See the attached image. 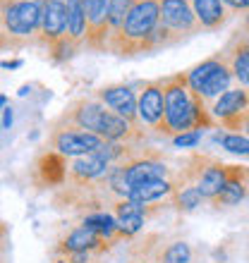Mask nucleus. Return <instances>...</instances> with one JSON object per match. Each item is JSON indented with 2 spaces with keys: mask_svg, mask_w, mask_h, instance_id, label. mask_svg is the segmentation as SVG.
<instances>
[{
  "mask_svg": "<svg viewBox=\"0 0 249 263\" xmlns=\"http://www.w3.org/2000/svg\"><path fill=\"white\" fill-rule=\"evenodd\" d=\"M161 84H163V105H166L161 137H177L192 129H211L216 125L206 101L189 89L187 72L163 77Z\"/></svg>",
  "mask_w": 249,
  "mask_h": 263,
  "instance_id": "1",
  "label": "nucleus"
},
{
  "mask_svg": "<svg viewBox=\"0 0 249 263\" xmlns=\"http://www.w3.org/2000/svg\"><path fill=\"white\" fill-rule=\"evenodd\" d=\"M161 22V0H134L122 29L108 41V50L122 58L149 53V41Z\"/></svg>",
  "mask_w": 249,
  "mask_h": 263,
  "instance_id": "2",
  "label": "nucleus"
},
{
  "mask_svg": "<svg viewBox=\"0 0 249 263\" xmlns=\"http://www.w3.org/2000/svg\"><path fill=\"white\" fill-rule=\"evenodd\" d=\"M233 69L228 65V58L223 53H216V55L206 58L204 63H199L197 67H192L187 72V84L192 93H197L204 101H216L221 98L225 91H230V84H233Z\"/></svg>",
  "mask_w": 249,
  "mask_h": 263,
  "instance_id": "3",
  "label": "nucleus"
},
{
  "mask_svg": "<svg viewBox=\"0 0 249 263\" xmlns=\"http://www.w3.org/2000/svg\"><path fill=\"white\" fill-rule=\"evenodd\" d=\"M5 14V29L17 48L36 39L41 29L43 0H0Z\"/></svg>",
  "mask_w": 249,
  "mask_h": 263,
  "instance_id": "4",
  "label": "nucleus"
},
{
  "mask_svg": "<svg viewBox=\"0 0 249 263\" xmlns=\"http://www.w3.org/2000/svg\"><path fill=\"white\" fill-rule=\"evenodd\" d=\"M105 141L94 132L77 129V127H53L50 132V148L62 153L65 158H79L86 153H94Z\"/></svg>",
  "mask_w": 249,
  "mask_h": 263,
  "instance_id": "5",
  "label": "nucleus"
},
{
  "mask_svg": "<svg viewBox=\"0 0 249 263\" xmlns=\"http://www.w3.org/2000/svg\"><path fill=\"white\" fill-rule=\"evenodd\" d=\"M105 112H108V108L98 98H77L65 108V112L56 120L53 127H77V129H86L98 134Z\"/></svg>",
  "mask_w": 249,
  "mask_h": 263,
  "instance_id": "6",
  "label": "nucleus"
},
{
  "mask_svg": "<svg viewBox=\"0 0 249 263\" xmlns=\"http://www.w3.org/2000/svg\"><path fill=\"white\" fill-rule=\"evenodd\" d=\"M216 125L225 129H244L249 118V91L247 89H230L221 98H216L211 105Z\"/></svg>",
  "mask_w": 249,
  "mask_h": 263,
  "instance_id": "7",
  "label": "nucleus"
},
{
  "mask_svg": "<svg viewBox=\"0 0 249 263\" xmlns=\"http://www.w3.org/2000/svg\"><path fill=\"white\" fill-rule=\"evenodd\" d=\"M161 24L168 31H173L180 41L201 31V24L189 0H161Z\"/></svg>",
  "mask_w": 249,
  "mask_h": 263,
  "instance_id": "8",
  "label": "nucleus"
},
{
  "mask_svg": "<svg viewBox=\"0 0 249 263\" xmlns=\"http://www.w3.org/2000/svg\"><path fill=\"white\" fill-rule=\"evenodd\" d=\"M137 112H139V125L146 127V129H153L156 134H161L163 115H166L163 84H161V79L141 84V93L137 96Z\"/></svg>",
  "mask_w": 249,
  "mask_h": 263,
  "instance_id": "9",
  "label": "nucleus"
},
{
  "mask_svg": "<svg viewBox=\"0 0 249 263\" xmlns=\"http://www.w3.org/2000/svg\"><path fill=\"white\" fill-rule=\"evenodd\" d=\"M67 36V5L65 0H43L41 29L34 41L50 48Z\"/></svg>",
  "mask_w": 249,
  "mask_h": 263,
  "instance_id": "10",
  "label": "nucleus"
},
{
  "mask_svg": "<svg viewBox=\"0 0 249 263\" xmlns=\"http://www.w3.org/2000/svg\"><path fill=\"white\" fill-rule=\"evenodd\" d=\"M170 177V167L158 158V153H137L134 158H130L124 163V182H127V192L134 184L151 180H168Z\"/></svg>",
  "mask_w": 249,
  "mask_h": 263,
  "instance_id": "11",
  "label": "nucleus"
},
{
  "mask_svg": "<svg viewBox=\"0 0 249 263\" xmlns=\"http://www.w3.org/2000/svg\"><path fill=\"white\" fill-rule=\"evenodd\" d=\"M84 12H86V46L91 50H108V5L111 0H82Z\"/></svg>",
  "mask_w": 249,
  "mask_h": 263,
  "instance_id": "12",
  "label": "nucleus"
},
{
  "mask_svg": "<svg viewBox=\"0 0 249 263\" xmlns=\"http://www.w3.org/2000/svg\"><path fill=\"white\" fill-rule=\"evenodd\" d=\"M96 98L105 108H111L113 112H118L120 118H124L132 125H139V112H137V93L130 84H113V86H103L96 91Z\"/></svg>",
  "mask_w": 249,
  "mask_h": 263,
  "instance_id": "13",
  "label": "nucleus"
},
{
  "mask_svg": "<svg viewBox=\"0 0 249 263\" xmlns=\"http://www.w3.org/2000/svg\"><path fill=\"white\" fill-rule=\"evenodd\" d=\"M113 213H115L120 232L127 239V237H134L139 230L144 228L146 218L151 215V206L132 201V199H118V201H113Z\"/></svg>",
  "mask_w": 249,
  "mask_h": 263,
  "instance_id": "14",
  "label": "nucleus"
},
{
  "mask_svg": "<svg viewBox=\"0 0 249 263\" xmlns=\"http://www.w3.org/2000/svg\"><path fill=\"white\" fill-rule=\"evenodd\" d=\"M67 180V160L58 151H43L34 163V182L39 187H60Z\"/></svg>",
  "mask_w": 249,
  "mask_h": 263,
  "instance_id": "15",
  "label": "nucleus"
},
{
  "mask_svg": "<svg viewBox=\"0 0 249 263\" xmlns=\"http://www.w3.org/2000/svg\"><path fill=\"white\" fill-rule=\"evenodd\" d=\"M113 244H108L101 235H96L94 230L84 228V225H79V228H75L72 232H67V235L62 237L60 242H58L56 251H91V254H103V251H108Z\"/></svg>",
  "mask_w": 249,
  "mask_h": 263,
  "instance_id": "16",
  "label": "nucleus"
},
{
  "mask_svg": "<svg viewBox=\"0 0 249 263\" xmlns=\"http://www.w3.org/2000/svg\"><path fill=\"white\" fill-rule=\"evenodd\" d=\"M223 55L228 58L233 77H235L240 84L249 86V31L237 34L235 39L228 43V48L223 50Z\"/></svg>",
  "mask_w": 249,
  "mask_h": 263,
  "instance_id": "17",
  "label": "nucleus"
},
{
  "mask_svg": "<svg viewBox=\"0 0 249 263\" xmlns=\"http://www.w3.org/2000/svg\"><path fill=\"white\" fill-rule=\"evenodd\" d=\"M228 170L230 165H225L221 160L216 158L208 160V165L204 167V173H201L199 182H197V187H199V192L204 194L206 201H214L223 192V187L228 184Z\"/></svg>",
  "mask_w": 249,
  "mask_h": 263,
  "instance_id": "18",
  "label": "nucleus"
},
{
  "mask_svg": "<svg viewBox=\"0 0 249 263\" xmlns=\"http://www.w3.org/2000/svg\"><path fill=\"white\" fill-rule=\"evenodd\" d=\"M189 3L201 29L214 31V29H221L228 20V7L223 5V0H189Z\"/></svg>",
  "mask_w": 249,
  "mask_h": 263,
  "instance_id": "19",
  "label": "nucleus"
},
{
  "mask_svg": "<svg viewBox=\"0 0 249 263\" xmlns=\"http://www.w3.org/2000/svg\"><path fill=\"white\" fill-rule=\"evenodd\" d=\"M175 184L170 180H151V182H141L127 192V199L139 201V203H156V201L173 196Z\"/></svg>",
  "mask_w": 249,
  "mask_h": 263,
  "instance_id": "20",
  "label": "nucleus"
},
{
  "mask_svg": "<svg viewBox=\"0 0 249 263\" xmlns=\"http://www.w3.org/2000/svg\"><path fill=\"white\" fill-rule=\"evenodd\" d=\"M82 225H84V228H89V230H94L96 235H101L108 244H118L120 239H124L122 232H120V228H118L115 215L103 213V211H96V213L84 215Z\"/></svg>",
  "mask_w": 249,
  "mask_h": 263,
  "instance_id": "21",
  "label": "nucleus"
},
{
  "mask_svg": "<svg viewBox=\"0 0 249 263\" xmlns=\"http://www.w3.org/2000/svg\"><path fill=\"white\" fill-rule=\"evenodd\" d=\"M67 5V36L75 43H82L86 39V12L82 0H65Z\"/></svg>",
  "mask_w": 249,
  "mask_h": 263,
  "instance_id": "22",
  "label": "nucleus"
},
{
  "mask_svg": "<svg viewBox=\"0 0 249 263\" xmlns=\"http://www.w3.org/2000/svg\"><path fill=\"white\" fill-rule=\"evenodd\" d=\"M204 201L206 199H204V194L199 192L197 184L175 187V192H173V206L177 208V211H185V213H189V211H194V208H199Z\"/></svg>",
  "mask_w": 249,
  "mask_h": 263,
  "instance_id": "23",
  "label": "nucleus"
},
{
  "mask_svg": "<svg viewBox=\"0 0 249 263\" xmlns=\"http://www.w3.org/2000/svg\"><path fill=\"white\" fill-rule=\"evenodd\" d=\"M132 5H134V0H111V5H108V29H111V39L122 29ZM111 39H108V41H111Z\"/></svg>",
  "mask_w": 249,
  "mask_h": 263,
  "instance_id": "24",
  "label": "nucleus"
},
{
  "mask_svg": "<svg viewBox=\"0 0 249 263\" xmlns=\"http://www.w3.org/2000/svg\"><path fill=\"white\" fill-rule=\"evenodd\" d=\"M156 263H192V247L187 242H173L158 254Z\"/></svg>",
  "mask_w": 249,
  "mask_h": 263,
  "instance_id": "25",
  "label": "nucleus"
},
{
  "mask_svg": "<svg viewBox=\"0 0 249 263\" xmlns=\"http://www.w3.org/2000/svg\"><path fill=\"white\" fill-rule=\"evenodd\" d=\"M221 146L228 153H235V156L249 158V137H242V134H237V132H230V134L223 137Z\"/></svg>",
  "mask_w": 249,
  "mask_h": 263,
  "instance_id": "26",
  "label": "nucleus"
},
{
  "mask_svg": "<svg viewBox=\"0 0 249 263\" xmlns=\"http://www.w3.org/2000/svg\"><path fill=\"white\" fill-rule=\"evenodd\" d=\"M201 132L204 129H192V132H185V134H177V137H173V144L177 148H194L201 141Z\"/></svg>",
  "mask_w": 249,
  "mask_h": 263,
  "instance_id": "27",
  "label": "nucleus"
},
{
  "mask_svg": "<svg viewBox=\"0 0 249 263\" xmlns=\"http://www.w3.org/2000/svg\"><path fill=\"white\" fill-rule=\"evenodd\" d=\"M5 48H17V43L10 39V34H7L5 29V14H3V3H0V50Z\"/></svg>",
  "mask_w": 249,
  "mask_h": 263,
  "instance_id": "28",
  "label": "nucleus"
},
{
  "mask_svg": "<svg viewBox=\"0 0 249 263\" xmlns=\"http://www.w3.org/2000/svg\"><path fill=\"white\" fill-rule=\"evenodd\" d=\"M223 5L228 7L230 12H240V10H247V7H244V0H223Z\"/></svg>",
  "mask_w": 249,
  "mask_h": 263,
  "instance_id": "29",
  "label": "nucleus"
},
{
  "mask_svg": "<svg viewBox=\"0 0 249 263\" xmlns=\"http://www.w3.org/2000/svg\"><path fill=\"white\" fill-rule=\"evenodd\" d=\"M10 125H12V108L7 105L3 110V129H10Z\"/></svg>",
  "mask_w": 249,
  "mask_h": 263,
  "instance_id": "30",
  "label": "nucleus"
},
{
  "mask_svg": "<svg viewBox=\"0 0 249 263\" xmlns=\"http://www.w3.org/2000/svg\"><path fill=\"white\" fill-rule=\"evenodd\" d=\"M0 67H5V69H17V67H22V60H3V63H0Z\"/></svg>",
  "mask_w": 249,
  "mask_h": 263,
  "instance_id": "31",
  "label": "nucleus"
},
{
  "mask_svg": "<svg viewBox=\"0 0 249 263\" xmlns=\"http://www.w3.org/2000/svg\"><path fill=\"white\" fill-rule=\"evenodd\" d=\"M5 239H7V225L0 220V242L5 244Z\"/></svg>",
  "mask_w": 249,
  "mask_h": 263,
  "instance_id": "32",
  "label": "nucleus"
},
{
  "mask_svg": "<svg viewBox=\"0 0 249 263\" xmlns=\"http://www.w3.org/2000/svg\"><path fill=\"white\" fill-rule=\"evenodd\" d=\"M134 263H153L151 258H139V261H134Z\"/></svg>",
  "mask_w": 249,
  "mask_h": 263,
  "instance_id": "33",
  "label": "nucleus"
},
{
  "mask_svg": "<svg viewBox=\"0 0 249 263\" xmlns=\"http://www.w3.org/2000/svg\"><path fill=\"white\" fill-rule=\"evenodd\" d=\"M244 129H247V134H249V118H247V125H244Z\"/></svg>",
  "mask_w": 249,
  "mask_h": 263,
  "instance_id": "34",
  "label": "nucleus"
},
{
  "mask_svg": "<svg viewBox=\"0 0 249 263\" xmlns=\"http://www.w3.org/2000/svg\"><path fill=\"white\" fill-rule=\"evenodd\" d=\"M244 7H247V10H249V0H244Z\"/></svg>",
  "mask_w": 249,
  "mask_h": 263,
  "instance_id": "35",
  "label": "nucleus"
},
{
  "mask_svg": "<svg viewBox=\"0 0 249 263\" xmlns=\"http://www.w3.org/2000/svg\"><path fill=\"white\" fill-rule=\"evenodd\" d=\"M247 31H249V17H247Z\"/></svg>",
  "mask_w": 249,
  "mask_h": 263,
  "instance_id": "36",
  "label": "nucleus"
},
{
  "mask_svg": "<svg viewBox=\"0 0 249 263\" xmlns=\"http://www.w3.org/2000/svg\"><path fill=\"white\" fill-rule=\"evenodd\" d=\"M0 263H5V261H3V258H0Z\"/></svg>",
  "mask_w": 249,
  "mask_h": 263,
  "instance_id": "37",
  "label": "nucleus"
}]
</instances>
